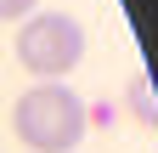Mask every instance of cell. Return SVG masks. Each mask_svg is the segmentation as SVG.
Returning a JSON list of instances; mask_svg holds the SVG:
<instances>
[{
	"label": "cell",
	"mask_w": 158,
	"mask_h": 153,
	"mask_svg": "<svg viewBox=\"0 0 158 153\" xmlns=\"http://www.w3.org/2000/svg\"><path fill=\"white\" fill-rule=\"evenodd\" d=\"M23 147L34 153H73L90 130V108L79 91H68L62 80H40L17 97V113H11Z\"/></svg>",
	"instance_id": "1"
},
{
	"label": "cell",
	"mask_w": 158,
	"mask_h": 153,
	"mask_svg": "<svg viewBox=\"0 0 158 153\" xmlns=\"http://www.w3.org/2000/svg\"><path fill=\"white\" fill-rule=\"evenodd\" d=\"M85 57V28L68 11H28L17 28V63L40 80H62V74Z\"/></svg>",
	"instance_id": "2"
},
{
	"label": "cell",
	"mask_w": 158,
	"mask_h": 153,
	"mask_svg": "<svg viewBox=\"0 0 158 153\" xmlns=\"http://www.w3.org/2000/svg\"><path fill=\"white\" fill-rule=\"evenodd\" d=\"M124 102H130V113H135L141 125H158V97H152V80H147V74H130Z\"/></svg>",
	"instance_id": "3"
},
{
	"label": "cell",
	"mask_w": 158,
	"mask_h": 153,
	"mask_svg": "<svg viewBox=\"0 0 158 153\" xmlns=\"http://www.w3.org/2000/svg\"><path fill=\"white\" fill-rule=\"evenodd\" d=\"M34 6H40V0H0V23H23Z\"/></svg>",
	"instance_id": "4"
}]
</instances>
